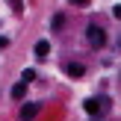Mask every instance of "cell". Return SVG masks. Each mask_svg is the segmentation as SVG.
<instances>
[{"mask_svg": "<svg viewBox=\"0 0 121 121\" xmlns=\"http://www.w3.org/2000/svg\"><path fill=\"white\" fill-rule=\"evenodd\" d=\"M89 44L92 47H104L106 44V33H104V27H98V24H89Z\"/></svg>", "mask_w": 121, "mask_h": 121, "instance_id": "6da1fadb", "label": "cell"}, {"mask_svg": "<svg viewBox=\"0 0 121 121\" xmlns=\"http://www.w3.org/2000/svg\"><path fill=\"white\" fill-rule=\"evenodd\" d=\"M118 47H121V39H118Z\"/></svg>", "mask_w": 121, "mask_h": 121, "instance_id": "7c38bea8", "label": "cell"}, {"mask_svg": "<svg viewBox=\"0 0 121 121\" xmlns=\"http://www.w3.org/2000/svg\"><path fill=\"white\" fill-rule=\"evenodd\" d=\"M24 95H27V83L21 80V83H15V86H12V98H15V100H21Z\"/></svg>", "mask_w": 121, "mask_h": 121, "instance_id": "277c9868", "label": "cell"}, {"mask_svg": "<svg viewBox=\"0 0 121 121\" xmlns=\"http://www.w3.org/2000/svg\"><path fill=\"white\" fill-rule=\"evenodd\" d=\"M74 6H89V0H71Z\"/></svg>", "mask_w": 121, "mask_h": 121, "instance_id": "8fae6325", "label": "cell"}, {"mask_svg": "<svg viewBox=\"0 0 121 121\" xmlns=\"http://www.w3.org/2000/svg\"><path fill=\"white\" fill-rule=\"evenodd\" d=\"M65 71H68L71 77H83V71H86V68H83L80 62H71V65H68V68H65Z\"/></svg>", "mask_w": 121, "mask_h": 121, "instance_id": "8992f818", "label": "cell"}, {"mask_svg": "<svg viewBox=\"0 0 121 121\" xmlns=\"http://www.w3.org/2000/svg\"><path fill=\"white\" fill-rule=\"evenodd\" d=\"M21 80H24V83H30V80H35V71H33V68H27V71H24V74H21Z\"/></svg>", "mask_w": 121, "mask_h": 121, "instance_id": "52a82bcc", "label": "cell"}, {"mask_svg": "<svg viewBox=\"0 0 121 121\" xmlns=\"http://www.w3.org/2000/svg\"><path fill=\"white\" fill-rule=\"evenodd\" d=\"M35 115H39V104H24L21 106V118L24 121H33Z\"/></svg>", "mask_w": 121, "mask_h": 121, "instance_id": "3957f363", "label": "cell"}, {"mask_svg": "<svg viewBox=\"0 0 121 121\" xmlns=\"http://www.w3.org/2000/svg\"><path fill=\"white\" fill-rule=\"evenodd\" d=\"M112 15H115L118 21H121V3H118V6H112Z\"/></svg>", "mask_w": 121, "mask_h": 121, "instance_id": "9c48e42d", "label": "cell"}, {"mask_svg": "<svg viewBox=\"0 0 121 121\" xmlns=\"http://www.w3.org/2000/svg\"><path fill=\"white\" fill-rule=\"evenodd\" d=\"M47 53H50V44H47V41H39V44H35V56H39V59H44Z\"/></svg>", "mask_w": 121, "mask_h": 121, "instance_id": "5b68a950", "label": "cell"}, {"mask_svg": "<svg viewBox=\"0 0 121 121\" xmlns=\"http://www.w3.org/2000/svg\"><path fill=\"white\" fill-rule=\"evenodd\" d=\"M6 44H9V39H6V35H0V50H3Z\"/></svg>", "mask_w": 121, "mask_h": 121, "instance_id": "30bf717a", "label": "cell"}, {"mask_svg": "<svg viewBox=\"0 0 121 121\" xmlns=\"http://www.w3.org/2000/svg\"><path fill=\"white\" fill-rule=\"evenodd\" d=\"M9 6H12L15 12H21V9H24V3H21V0H9Z\"/></svg>", "mask_w": 121, "mask_h": 121, "instance_id": "ba28073f", "label": "cell"}, {"mask_svg": "<svg viewBox=\"0 0 121 121\" xmlns=\"http://www.w3.org/2000/svg\"><path fill=\"white\" fill-rule=\"evenodd\" d=\"M104 104H106V100H98V98H89V100H86L83 106H86V112H89V115H98V112H104Z\"/></svg>", "mask_w": 121, "mask_h": 121, "instance_id": "7a4b0ae2", "label": "cell"}]
</instances>
